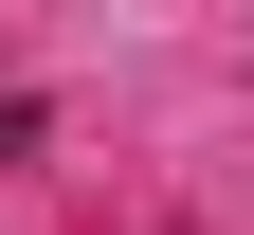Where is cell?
<instances>
[{
    "instance_id": "obj_1",
    "label": "cell",
    "mask_w": 254,
    "mask_h": 235,
    "mask_svg": "<svg viewBox=\"0 0 254 235\" xmlns=\"http://www.w3.org/2000/svg\"><path fill=\"white\" fill-rule=\"evenodd\" d=\"M37 127H55V109H37V91H0V163H37Z\"/></svg>"
}]
</instances>
